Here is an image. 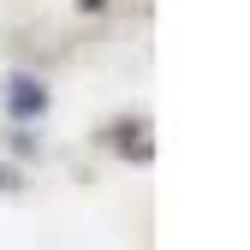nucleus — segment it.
Wrapping results in <instances>:
<instances>
[{"mask_svg": "<svg viewBox=\"0 0 250 250\" xmlns=\"http://www.w3.org/2000/svg\"><path fill=\"white\" fill-rule=\"evenodd\" d=\"M6 102H12L18 119H30V113H42V107H48V89H42V83H30V78H12V96H6Z\"/></svg>", "mask_w": 250, "mask_h": 250, "instance_id": "nucleus-1", "label": "nucleus"}, {"mask_svg": "<svg viewBox=\"0 0 250 250\" xmlns=\"http://www.w3.org/2000/svg\"><path fill=\"white\" fill-rule=\"evenodd\" d=\"M0 185H12V173H6V167H0Z\"/></svg>", "mask_w": 250, "mask_h": 250, "instance_id": "nucleus-2", "label": "nucleus"}]
</instances>
